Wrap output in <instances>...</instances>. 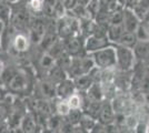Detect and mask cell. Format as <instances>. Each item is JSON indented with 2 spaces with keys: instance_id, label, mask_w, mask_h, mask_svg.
I'll return each instance as SVG.
<instances>
[{
  "instance_id": "1",
  "label": "cell",
  "mask_w": 149,
  "mask_h": 133,
  "mask_svg": "<svg viewBox=\"0 0 149 133\" xmlns=\"http://www.w3.org/2000/svg\"><path fill=\"white\" fill-rule=\"evenodd\" d=\"M115 49H116V59H117L116 67L121 72H130L136 64V57L134 54L132 49L118 43L115 45Z\"/></svg>"
},
{
  "instance_id": "2",
  "label": "cell",
  "mask_w": 149,
  "mask_h": 133,
  "mask_svg": "<svg viewBox=\"0 0 149 133\" xmlns=\"http://www.w3.org/2000/svg\"><path fill=\"white\" fill-rule=\"evenodd\" d=\"M95 61V65L100 69H107V68H116V49L115 47L107 45L102 49L95 51L90 53Z\"/></svg>"
},
{
  "instance_id": "3",
  "label": "cell",
  "mask_w": 149,
  "mask_h": 133,
  "mask_svg": "<svg viewBox=\"0 0 149 133\" xmlns=\"http://www.w3.org/2000/svg\"><path fill=\"white\" fill-rule=\"evenodd\" d=\"M95 67V61H93L91 54L89 53V56L85 57H72L71 64L67 70L68 76L71 79H74L77 76H82V74H87L89 71Z\"/></svg>"
},
{
  "instance_id": "4",
  "label": "cell",
  "mask_w": 149,
  "mask_h": 133,
  "mask_svg": "<svg viewBox=\"0 0 149 133\" xmlns=\"http://www.w3.org/2000/svg\"><path fill=\"white\" fill-rule=\"evenodd\" d=\"M8 91L15 92V93H24L27 91L29 87V78L28 74L22 70H17L16 73L13 74L11 80L6 85Z\"/></svg>"
},
{
  "instance_id": "5",
  "label": "cell",
  "mask_w": 149,
  "mask_h": 133,
  "mask_svg": "<svg viewBox=\"0 0 149 133\" xmlns=\"http://www.w3.org/2000/svg\"><path fill=\"white\" fill-rule=\"evenodd\" d=\"M29 30H30L29 31L30 42L39 44V42L41 41V39L44 38V36L47 32V27H46L44 20H41L40 18H35V19L31 18Z\"/></svg>"
},
{
  "instance_id": "6",
  "label": "cell",
  "mask_w": 149,
  "mask_h": 133,
  "mask_svg": "<svg viewBox=\"0 0 149 133\" xmlns=\"http://www.w3.org/2000/svg\"><path fill=\"white\" fill-rule=\"evenodd\" d=\"M30 20V12L28 9H18L11 16L13 28H15L16 30H24L26 28H29Z\"/></svg>"
},
{
  "instance_id": "7",
  "label": "cell",
  "mask_w": 149,
  "mask_h": 133,
  "mask_svg": "<svg viewBox=\"0 0 149 133\" xmlns=\"http://www.w3.org/2000/svg\"><path fill=\"white\" fill-rule=\"evenodd\" d=\"M107 45H109V39H108V37H96L93 34H90L85 40L84 48H85L86 52L93 53L95 51L102 49V48H105Z\"/></svg>"
},
{
  "instance_id": "8",
  "label": "cell",
  "mask_w": 149,
  "mask_h": 133,
  "mask_svg": "<svg viewBox=\"0 0 149 133\" xmlns=\"http://www.w3.org/2000/svg\"><path fill=\"white\" fill-rule=\"evenodd\" d=\"M124 19H123V27H124L125 31H130L135 32L137 29V27L139 25L141 20L138 18L135 11L131 9L126 7L124 8Z\"/></svg>"
},
{
  "instance_id": "9",
  "label": "cell",
  "mask_w": 149,
  "mask_h": 133,
  "mask_svg": "<svg viewBox=\"0 0 149 133\" xmlns=\"http://www.w3.org/2000/svg\"><path fill=\"white\" fill-rule=\"evenodd\" d=\"M77 90H76L74 79H71L69 76L56 84V93L59 99H68Z\"/></svg>"
},
{
  "instance_id": "10",
  "label": "cell",
  "mask_w": 149,
  "mask_h": 133,
  "mask_svg": "<svg viewBox=\"0 0 149 133\" xmlns=\"http://www.w3.org/2000/svg\"><path fill=\"white\" fill-rule=\"evenodd\" d=\"M63 48L65 51L71 57H77L80 54L82 50V42L79 36H71L67 39H63Z\"/></svg>"
},
{
  "instance_id": "11",
  "label": "cell",
  "mask_w": 149,
  "mask_h": 133,
  "mask_svg": "<svg viewBox=\"0 0 149 133\" xmlns=\"http://www.w3.org/2000/svg\"><path fill=\"white\" fill-rule=\"evenodd\" d=\"M101 124L107 125V124H110L113 123L115 120V111L111 107V103L110 101H105V99L101 102V108L99 111V115H98V119Z\"/></svg>"
},
{
  "instance_id": "12",
  "label": "cell",
  "mask_w": 149,
  "mask_h": 133,
  "mask_svg": "<svg viewBox=\"0 0 149 133\" xmlns=\"http://www.w3.org/2000/svg\"><path fill=\"white\" fill-rule=\"evenodd\" d=\"M11 45H13V49L17 53H24V52H26L29 49L30 39H29V37H27L25 33L19 32V33H16L13 37Z\"/></svg>"
},
{
  "instance_id": "13",
  "label": "cell",
  "mask_w": 149,
  "mask_h": 133,
  "mask_svg": "<svg viewBox=\"0 0 149 133\" xmlns=\"http://www.w3.org/2000/svg\"><path fill=\"white\" fill-rule=\"evenodd\" d=\"M39 125L37 124V122L35 121V118L32 116L31 113H26L21 120L20 123V130L22 132L31 133V132H36L38 131L37 129H39Z\"/></svg>"
},
{
  "instance_id": "14",
  "label": "cell",
  "mask_w": 149,
  "mask_h": 133,
  "mask_svg": "<svg viewBox=\"0 0 149 133\" xmlns=\"http://www.w3.org/2000/svg\"><path fill=\"white\" fill-rule=\"evenodd\" d=\"M85 93L88 96V99L91 101H102L105 99L104 90L100 82H93Z\"/></svg>"
},
{
  "instance_id": "15",
  "label": "cell",
  "mask_w": 149,
  "mask_h": 133,
  "mask_svg": "<svg viewBox=\"0 0 149 133\" xmlns=\"http://www.w3.org/2000/svg\"><path fill=\"white\" fill-rule=\"evenodd\" d=\"M48 71V76H49V80L52 81L54 83H58L65 80L66 78H68V73L66 72V70L62 69L59 64H55L54 67H51Z\"/></svg>"
},
{
  "instance_id": "16",
  "label": "cell",
  "mask_w": 149,
  "mask_h": 133,
  "mask_svg": "<svg viewBox=\"0 0 149 133\" xmlns=\"http://www.w3.org/2000/svg\"><path fill=\"white\" fill-rule=\"evenodd\" d=\"M74 85H76V90L77 91H81V92H86L88 89L90 88V85L93 83V78L89 76V73L87 74H82L74 79Z\"/></svg>"
},
{
  "instance_id": "17",
  "label": "cell",
  "mask_w": 149,
  "mask_h": 133,
  "mask_svg": "<svg viewBox=\"0 0 149 133\" xmlns=\"http://www.w3.org/2000/svg\"><path fill=\"white\" fill-rule=\"evenodd\" d=\"M40 92L42 93L44 98H46V99H54V98H56V83H54L50 80L42 81V82L40 83Z\"/></svg>"
},
{
  "instance_id": "18",
  "label": "cell",
  "mask_w": 149,
  "mask_h": 133,
  "mask_svg": "<svg viewBox=\"0 0 149 133\" xmlns=\"http://www.w3.org/2000/svg\"><path fill=\"white\" fill-rule=\"evenodd\" d=\"M125 29L123 27V23H120V25H109L108 31H107V37L109 39V41L117 43V41L121 37Z\"/></svg>"
},
{
  "instance_id": "19",
  "label": "cell",
  "mask_w": 149,
  "mask_h": 133,
  "mask_svg": "<svg viewBox=\"0 0 149 133\" xmlns=\"http://www.w3.org/2000/svg\"><path fill=\"white\" fill-rule=\"evenodd\" d=\"M137 37L135 34V32L130 31H124V33L121 34V37L119 38V40L117 41L118 44H121L124 47H128V48H134L135 44L137 43Z\"/></svg>"
},
{
  "instance_id": "20",
  "label": "cell",
  "mask_w": 149,
  "mask_h": 133,
  "mask_svg": "<svg viewBox=\"0 0 149 133\" xmlns=\"http://www.w3.org/2000/svg\"><path fill=\"white\" fill-rule=\"evenodd\" d=\"M32 108L33 111H37L45 115H50L51 114V105L47 100L45 99H37L32 102Z\"/></svg>"
},
{
  "instance_id": "21",
  "label": "cell",
  "mask_w": 149,
  "mask_h": 133,
  "mask_svg": "<svg viewBox=\"0 0 149 133\" xmlns=\"http://www.w3.org/2000/svg\"><path fill=\"white\" fill-rule=\"evenodd\" d=\"M63 116L59 115V114H50L49 118H47V123H46V127L49 129L50 131H60V127L62 124V119Z\"/></svg>"
},
{
  "instance_id": "22",
  "label": "cell",
  "mask_w": 149,
  "mask_h": 133,
  "mask_svg": "<svg viewBox=\"0 0 149 133\" xmlns=\"http://www.w3.org/2000/svg\"><path fill=\"white\" fill-rule=\"evenodd\" d=\"M84 92L81 91H76L72 94L69 96L67 99L69 105L71 109H81L82 108V104H84V100H85V96L82 95Z\"/></svg>"
},
{
  "instance_id": "23",
  "label": "cell",
  "mask_w": 149,
  "mask_h": 133,
  "mask_svg": "<svg viewBox=\"0 0 149 133\" xmlns=\"http://www.w3.org/2000/svg\"><path fill=\"white\" fill-rule=\"evenodd\" d=\"M132 51H134V54H135L136 59L143 60V58L148 54V45H147V42L137 41L135 47L132 48Z\"/></svg>"
},
{
  "instance_id": "24",
  "label": "cell",
  "mask_w": 149,
  "mask_h": 133,
  "mask_svg": "<svg viewBox=\"0 0 149 133\" xmlns=\"http://www.w3.org/2000/svg\"><path fill=\"white\" fill-rule=\"evenodd\" d=\"M135 34H136L138 41L149 42V33L148 29H147V23L145 20H143V22L140 21V23L137 27L136 31H135Z\"/></svg>"
},
{
  "instance_id": "25",
  "label": "cell",
  "mask_w": 149,
  "mask_h": 133,
  "mask_svg": "<svg viewBox=\"0 0 149 133\" xmlns=\"http://www.w3.org/2000/svg\"><path fill=\"white\" fill-rule=\"evenodd\" d=\"M97 123V121H96V119H93L91 115H89V114L87 113H82V116H81V120H80V124L81 127H82V129L85 130V131H93V127H95V124Z\"/></svg>"
},
{
  "instance_id": "26",
  "label": "cell",
  "mask_w": 149,
  "mask_h": 133,
  "mask_svg": "<svg viewBox=\"0 0 149 133\" xmlns=\"http://www.w3.org/2000/svg\"><path fill=\"white\" fill-rule=\"evenodd\" d=\"M82 110L81 109H70L69 113L66 115L67 120L72 124V125H77L80 123L81 116H82Z\"/></svg>"
},
{
  "instance_id": "27",
  "label": "cell",
  "mask_w": 149,
  "mask_h": 133,
  "mask_svg": "<svg viewBox=\"0 0 149 133\" xmlns=\"http://www.w3.org/2000/svg\"><path fill=\"white\" fill-rule=\"evenodd\" d=\"M56 63L57 60L48 52H45L44 54H42V57L40 58V65L45 70H49L51 67H54Z\"/></svg>"
},
{
  "instance_id": "28",
  "label": "cell",
  "mask_w": 149,
  "mask_h": 133,
  "mask_svg": "<svg viewBox=\"0 0 149 133\" xmlns=\"http://www.w3.org/2000/svg\"><path fill=\"white\" fill-rule=\"evenodd\" d=\"M42 6L44 0H28L27 2V9L29 12L32 13H42Z\"/></svg>"
},
{
  "instance_id": "29",
  "label": "cell",
  "mask_w": 149,
  "mask_h": 133,
  "mask_svg": "<svg viewBox=\"0 0 149 133\" xmlns=\"http://www.w3.org/2000/svg\"><path fill=\"white\" fill-rule=\"evenodd\" d=\"M139 123V119L136 114L129 113L126 114V120H125V129H128L130 131H136V127Z\"/></svg>"
},
{
  "instance_id": "30",
  "label": "cell",
  "mask_w": 149,
  "mask_h": 133,
  "mask_svg": "<svg viewBox=\"0 0 149 133\" xmlns=\"http://www.w3.org/2000/svg\"><path fill=\"white\" fill-rule=\"evenodd\" d=\"M70 105H69L67 99H60V101L57 102L56 104V111L57 113L61 116H66L70 111Z\"/></svg>"
},
{
  "instance_id": "31",
  "label": "cell",
  "mask_w": 149,
  "mask_h": 133,
  "mask_svg": "<svg viewBox=\"0 0 149 133\" xmlns=\"http://www.w3.org/2000/svg\"><path fill=\"white\" fill-rule=\"evenodd\" d=\"M66 14H67V9H66L65 5L61 1L57 0L56 5H55V10H54V17L56 19H60L62 17H65Z\"/></svg>"
},
{
  "instance_id": "32",
  "label": "cell",
  "mask_w": 149,
  "mask_h": 133,
  "mask_svg": "<svg viewBox=\"0 0 149 133\" xmlns=\"http://www.w3.org/2000/svg\"><path fill=\"white\" fill-rule=\"evenodd\" d=\"M57 0H44V6H42V13L54 17V10H55V5Z\"/></svg>"
},
{
  "instance_id": "33",
  "label": "cell",
  "mask_w": 149,
  "mask_h": 133,
  "mask_svg": "<svg viewBox=\"0 0 149 133\" xmlns=\"http://www.w3.org/2000/svg\"><path fill=\"white\" fill-rule=\"evenodd\" d=\"M124 9L121 10H117V11H113L110 13V17H109V23L110 25H120L123 23V19H124Z\"/></svg>"
},
{
  "instance_id": "34",
  "label": "cell",
  "mask_w": 149,
  "mask_h": 133,
  "mask_svg": "<svg viewBox=\"0 0 149 133\" xmlns=\"http://www.w3.org/2000/svg\"><path fill=\"white\" fill-rule=\"evenodd\" d=\"M11 111V105L6 101H0V121H6Z\"/></svg>"
},
{
  "instance_id": "35",
  "label": "cell",
  "mask_w": 149,
  "mask_h": 133,
  "mask_svg": "<svg viewBox=\"0 0 149 133\" xmlns=\"http://www.w3.org/2000/svg\"><path fill=\"white\" fill-rule=\"evenodd\" d=\"M63 5L66 7L67 11H70V10H72L74 7L77 6V0H67L66 2H63Z\"/></svg>"
},
{
  "instance_id": "36",
  "label": "cell",
  "mask_w": 149,
  "mask_h": 133,
  "mask_svg": "<svg viewBox=\"0 0 149 133\" xmlns=\"http://www.w3.org/2000/svg\"><path fill=\"white\" fill-rule=\"evenodd\" d=\"M7 93H8V91L5 89V85L0 84V101H3V99L6 98Z\"/></svg>"
},
{
  "instance_id": "37",
  "label": "cell",
  "mask_w": 149,
  "mask_h": 133,
  "mask_svg": "<svg viewBox=\"0 0 149 133\" xmlns=\"http://www.w3.org/2000/svg\"><path fill=\"white\" fill-rule=\"evenodd\" d=\"M6 27H7V22L5 20H2L0 18V40H1V37H2V34H3V31H5Z\"/></svg>"
},
{
  "instance_id": "38",
  "label": "cell",
  "mask_w": 149,
  "mask_h": 133,
  "mask_svg": "<svg viewBox=\"0 0 149 133\" xmlns=\"http://www.w3.org/2000/svg\"><path fill=\"white\" fill-rule=\"evenodd\" d=\"M90 0H77V6H81V7H86L88 6Z\"/></svg>"
},
{
  "instance_id": "39",
  "label": "cell",
  "mask_w": 149,
  "mask_h": 133,
  "mask_svg": "<svg viewBox=\"0 0 149 133\" xmlns=\"http://www.w3.org/2000/svg\"><path fill=\"white\" fill-rule=\"evenodd\" d=\"M111 0H99V3H100V8H105L106 9V6L110 2Z\"/></svg>"
},
{
  "instance_id": "40",
  "label": "cell",
  "mask_w": 149,
  "mask_h": 133,
  "mask_svg": "<svg viewBox=\"0 0 149 133\" xmlns=\"http://www.w3.org/2000/svg\"><path fill=\"white\" fill-rule=\"evenodd\" d=\"M5 68H6V65H5V63H3V61L0 60V76H1V74H2V72H3Z\"/></svg>"
},
{
  "instance_id": "41",
  "label": "cell",
  "mask_w": 149,
  "mask_h": 133,
  "mask_svg": "<svg viewBox=\"0 0 149 133\" xmlns=\"http://www.w3.org/2000/svg\"><path fill=\"white\" fill-rule=\"evenodd\" d=\"M6 1L9 5H16V3H18L20 0H6Z\"/></svg>"
},
{
  "instance_id": "42",
  "label": "cell",
  "mask_w": 149,
  "mask_h": 133,
  "mask_svg": "<svg viewBox=\"0 0 149 133\" xmlns=\"http://www.w3.org/2000/svg\"><path fill=\"white\" fill-rule=\"evenodd\" d=\"M146 23H147V29H148V33H149V21H146Z\"/></svg>"
},
{
  "instance_id": "43",
  "label": "cell",
  "mask_w": 149,
  "mask_h": 133,
  "mask_svg": "<svg viewBox=\"0 0 149 133\" xmlns=\"http://www.w3.org/2000/svg\"><path fill=\"white\" fill-rule=\"evenodd\" d=\"M147 129H148V130H147V132H149V121H148V123H147Z\"/></svg>"
}]
</instances>
